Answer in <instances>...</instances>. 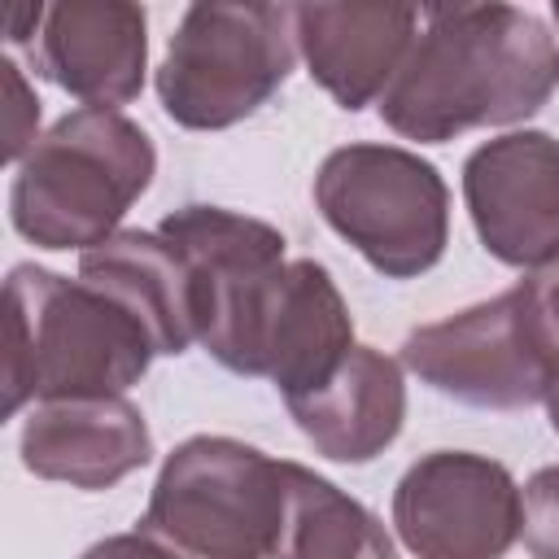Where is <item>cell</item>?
<instances>
[{"label":"cell","mask_w":559,"mask_h":559,"mask_svg":"<svg viewBox=\"0 0 559 559\" xmlns=\"http://www.w3.org/2000/svg\"><path fill=\"white\" fill-rule=\"evenodd\" d=\"M559 83L550 26L515 4L428 9L419 39L380 96V118L419 144L537 114Z\"/></svg>","instance_id":"1"},{"label":"cell","mask_w":559,"mask_h":559,"mask_svg":"<svg viewBox=\"0 0 559 559\" xmlns=\"http://www.w3.org/2000/svg\"><path fill=\"white\" fill-rule=\"evenodd\" d=\"M4 310V415H17L26 397H118L157 354L114 297L31 262L9 271Z\"/></svg>","instance_id":"2"},{"label":"cell","mask_w":559,"mask_h":559,"mask_svg":"<svg viewBox=\"0 0 559 559\" xmlns=\"http://www.w3.org/2000/svg\"><path fill=\"white\" fill-rule=\"evenodd\" d=\"M157 153L140 122L118 109L57 118L17 162L9 214L39 249H96L153 183Z\"/></svg>","instance_id":"3"},{"label":"cell","mask_w":559,"mask_h":559,"mask_svg":"<svg viewBox=\"0 0 559 559\" xmlns=\"http://www.w3.org/2000/svg\"><path fill=\"white\" fill-rule=\"evenodd\" d=\"M284 511V459L236 437H188L166 454L140 528L179 559H271Z\"/></svg>","instance_id":"4"},{"label":"cell","mask_w":559,"mask_h":559,"mask_svg":"<svg viewBox=\"0 0 559 559\" xmlns=\"http://www.w3.org/2000/svg\"><path fill=\"white\" fill-rule=\"evenodd\" d=\"M293 61V4H188L157 70V96L179 127L223 131L258 114Z\"/></svg>","instance_id":"5"},{"label":"cell","mask_w":559,"mask_h":559,"mask_svg":"<svg viewBox=\"0 0 559 559\" xmlns=\"http://www.w3.org/2000/svg\"><path fill=\"white\" fill-rule=\"evenodd\" d=\"M314 201L380 275L411 280L441 262L450 240V188L432 162L397 144H345L323 157Z\"/></svg>","instance_id":"6"},{"label":"cell","mask_w":559,"mask_h":559,"mask_svg":"<svg viewBox=\"0 0 559 559\" xmlns=\"http://www.w3.org/2000/svg\"><path fill=\"white\" fill-rule=\"evenodd\" d=\"M183 253L197 301V341L227 371L253 376V345L266 297L284 271V236L249 214L183 205L157 223Z\"/></svg>","instance_id":"7"},{"label":"cell","mask_w":559,"mask_h":559,"mask_svg":"<svg viewBox=\"0 0 559 559\" xmlns=\"http://www.w3.org/2000/svg\"><path fill=\"white\" fill-rule=\"evenodd\" d=\"M393 528L419 559H502L520 537V485L489 454L432 450L397 480Z\"/></svg>","instance_id":"8"},{"label":"cell","mask_w":559,"mask_h":559,"mask_svg":"<svg viewBox=\"0 0 559 559\" xmlns=\"http://www.w3.org/2000/svg\"><path fill=\"white\" fill-rule=\"evenodd\" d=\"M402 362L437 393L489 411L542 402L555 371L533 349L511 293L415 328L402 341Z\"/></svg>","instance_id":"9"},{"label":"cell","mask_w":559,"mask_h":559,"mask_svg":"<svg viewBox=\"0 0 559 559\" xmlns=\"http://www.w3.org/2000/svg\"><path fill=\"white\" fill-rule=\"evenodd\" d=\"M463 201L480 245L502 266L537 271L559 258V140L507 131L463 162Z\"/></svg>","instance_id":"10"},{"label":"cell","mask_w":559,"mask_h":559,"mask_svg":"<svg viewBox=\"0 0 559 559\" xmlns=\"http://www.w3.org/2000/svg\"><path fill=\"white\" fill-rule=\"evenodd\" d=\"M354 349V319L332 284L328 266L314 258L284 262L253 345V376H266L284 402L314 393L336 376Z\"/></svg>","instance_id":"11"},{"label":"cell","mask_w":559,"mask_h":559,"mask_svg":"<svg viewBox=\"0 0 559 559\" xmlns=\"http://www.w3.org/2000/svg\"><path fill=\"white\" fill-rule=\"evenodd\" d=\"M148 61V22L127 0L52 4L39 26L35 66L87 109H114L140 96Z\"/></svg>","instance_id":"12"},{"label":"cell","mask_w":559,"mask_h":559,"mask_svg":"<svg viewBox=\"0 0 559 559\" xmlns=\"http://www.w3.org/2000/svg\"><path fill=\"white\" fill-rule=\"evenodd\" d=\"M293 13L297 52L341 109L380 100L424 26L419 9L393 4H293Z\"/></svg>","instance_id":"13"},{"label":"cell","mask_w":559,"mask_h":559,"mask_svg":"<svg viewBox=\"0 0 559 559\" xmlns=\"http://www.w3.org/2000/svg\"><path fill=\"white\" fill-rule=\"evenodd\" d=\"M153 459V437L122 393L39 402L22 424V463L44 480L109 489Z\"/></svg>","instance_id":"14"},{"label":"cell","mask_w":559,"mask_h":559,"mask_svg":"<svg viewBox=\"0 0 559 559\" xmlns=\"http://www.w3.org/2000/svg\"><path fill=\"white\" fill-rule=\"evenodd\" d=\"M79 280L140 319L157 354H183L197 341L192 275L162 231H114L79 258Z\"/></svg>","instance_id":"15"},{"label":"cell","mask_w":559,"mask_h":559,"mask_svg":"<svg viewBox=\"0 0 559 559\" xmlns=\"http://www.w3.org/2000/svg\"><path fill=\"white\" fill-rule=\"evenodd\" d=\"M288 411L319 454L336 463H367L402 432L406 419L402 367L371 345H354L349 358L336 367V376L314 393L293 397Z\"/></svg>","instance_id":"16"},{"label":"cell","mask_w":559,"mask_h":559,"mask_svg":"<svg viewBox=\"0 0 559 559\" xmlns=\"http://www.w3.org/2000/svg\"><path fill=\"white\" fill-rule=\"evenodd\" d=\"M288 511L271 559H397L384 524L328 476L288 463Z\"/></svg>","instance_id":"17"},{"label":"cell","mask_w":559,"mask_h":559,"mask_svg":"<svg viewBox=\"0 0 559 559\" xmlns=\"http://www.w3.org/2000/svg\"><path fill=\"white\" fill-rule=\"evenodd\" d=\"M511 297H515V310H520V323H524L533 349L550 367H559V258L528 271L511 288Z\"/></svg>","instance_id":"18"},{"label":"cell","mask_w":559,"mask_h":559,"mask_svg":"<svg viewBox=\"0 0 559 559\" xmlns=\"http://www.w3.org/2000/svg\"><path fill=\"white\" fill-rule=\"evenodd\" d=\"M520 537L533 559H559V467L533 472L520 489Z\"/></svg>","instance_id":"19"},{"label":"cell","mask_w":559,"mask_h":559,"mask_svg":"<svg viewBox=\"0 0 559 559\" xmlns=\"http://www.w3.org/2000/svg\"><path fill=\"white\" fill-rule=\"evenodd\" d=\"M4 70V100H9V118H4V162H22L35 148V127H39V100L31 96L22 70L13 61L0 66Z\"/></svg>","instance_id":"20"},{"label":"cell","mask_w":559,"mask_h":559,"mask_svg":"<svg viewBox=\"0 0 559 559\" xmlns=\"http://www.w3.org/2000/svg\"><path fill=\"white\" fill-rule=\"evenodd\" d=\"M83 559H179V555L170 546H162L157 537H148L144 528H135V533H118V537L96 542L92 550H83Z\"/></svg>","instance_id":"21"},{"label":"cell","mask_w":559,"mask_h":559,"mask_svg":"<svg viewBox=\"0 0 559 559\" xmlns=\"http://www.w3.org/2000/svg\"><path fill=\"white\" fill-rule=\"evenodd\" d=\"M44 13H48V9H39V4H13L9 17H4L9 39H13V44H26V39L35 35V26H44Z\"/></svg>","instance_id":"22"},{"label":"cell","mask_w":559,"mask_h":559,"mask_svg":"<svg viewBox=\"0 0 559 559\" xmlns=\"http://www.w3.org/2000/svg\"><path fill=\"white\" fill-rule=\"evenodd\" d=\"M546 411H550V424H555V432H559V367L550 371V384H546Z\"/></svg>","instance_id":"23"},{"label":"cell","mask_w":559,"mask_h":559,"mask_svg":"<svg viewBox=\"0 0 559 559\" xmlns=\"http://www.w3.org/2000/svg\"><path fill=\"white\" fill-rule=\"evenodd\" d=\"M555 22H559V4H555Z\"/></svg>","instance_id":"24"}]
</instances>
